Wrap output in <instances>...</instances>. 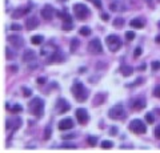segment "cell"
<instances>
[{"label":"cell","mask_w":160,"mask_h":153,"mask_svg":"<svg viewBox=\"0 0 160 153\" xmlns=\"http://www.w3.org/2000/svg\"><path fill=\"white\" fill-rule=\"evenodd\" d=\"M72 95L75 96V98H76L79 103H83L87 100L88 91L80 81H76V83H73V85H72Z\"/></svg>","instance_id":"1"},{"label":"cell","mask_w":160,"mask_h":153,"mask_svg":"<svg viewBox=\"0 0 160 153\" xmlns=\"http://www.w3.org/2000/svg\"><path fill=\"white\" fill-rule=\"evenodd\" d=\"M28 108H29V112H31L33 116H36L39 118L43 117V113H44V101L40 97L32 98V101L29 103Z\"/></svg>","instance_id":"2"},{"label":"cell","mask_w":160,"mask_h":153,"mask_svg":"<svg viewBox=\"0 0 160 153\" xmlns=\"http://www.w3.org/2000/svg\"><path fill=\"white\" fill-rule=\"evenodd\" d=\"M108 117L112 118V120H122V118H126V111H124L123 104H116L115 107H112L108 112Z\"/></svg>","instance_id":"3"},{"label":"cell","mask_w":160,"mask_h":153,"mask_svg":"<svg viewBox=\"0 0 160 153\" xmlns=\"http://www.w3.org/2000/svg\"><path fill=\"white\" fill-rule=\"evenodd\" d=\"M128 128H129V131L133 132V133H136V135H143V133L147 132L146 124H144L142 120H139V118H135V120H132L131 122H129Z\"/></svg>","instance_id":"4"},{"label":"cell","mask_w":160,"mask_h":153,"mask_svg":"<svg viewBox=\"0 0 160 153\" xmlns=\"http://www.w3.org/2000/svg\"><path fill=\"white\" fill-rule=\"evenodd\" d=\"M73 12H75V16H76L79 20H86V19L89 16V9L87 6L84 4H75L73 6Z\"/></svg>","instance_id":"5"},{"label":"cell","mask_w":160,"mask_h":153,"mask_svg":"<svg viewBox=\"0 0 160 153\" xmlns=\"http://www.w3.org/2000/svg\"><path fill=\"white\" fill-rule=\"evenodd\" d=\"M106 43H107V45H108V48H109V51L111 52H116V51L120 49V47H122V41H120L119 36H116V35L107 36Z\"/></svg>","instance_id":"6"},{"label":"cell","mask_w":160,"mask_h":153,"mask_svg":"<svg viewBox=\"0 0 160 153\" xmlns=\"http://www.w3.org/2000/svg\"><path fill=\"white\" fill-rule=\"evenodd\" d=\"M88 51L93 53V55H99V53L103 52V45L99 39H92V40L88 43Z\"/></svg>","instance_id":"7"},{"label":"cell","mask_w":160,"mask_h":153,"mask_svg":"<svg viewBox=\"0 0 160 153\" xmlns=\"http://www.w3.org/2000/svg\"><path fill=\"white\" fill-rule=\"evenodd\" d=\"M76 118L79 121V124H87L88 120H89V116L87 113V109H84V108H79V109H76Z\"/></svg>","instance_id":"8"},{"label":"cell","mask_w":160,"mask_h":153,"mask_svg":"<svg viewBox=\"0 0 160 153\" xmlns=\"http://www.w3.org/2000/svg\"><path fill=\"white\" fill-rule=\"evenodd\" d=\"M58 128L60 131H67V129H71V128H73V121H72V118H63L62 121H59V124H58Z\"/></svg>","instance_id":"9"},{"label":"cell","mask_w":160,"mask_h":153,"mask_svg":"<svg viewBox=\"0 0 160 153\" xmlns=\"http://www.w3.org/2000/svg\"><path fill=\"white\" fill-rule=\"evenodd\" d=\"M8 43L13 45L15 48H22L23 47V37L22 36H16V35H11L8 36Z\"/></svg>","instance_id":"10"},{"label":"cell","mask_w":160,"mask_h":153,"mask_svg":"<svg viewBox=\"0 0 160 153\" xmlns=\"http://www.w3.org/2000/svg\"><path fill=\"white\" fill-rule=\"evenodd\" d=\"M38 26H39V20H38L36 16H29V17H27V20H26V28L28 29V31H32V29L38 28Z\"/></svg>","instance_id":"11"},{"label":"cell","mask_w":160,"mask_h":153,"mask_svg":"<svg viewBox=\"0 0 160 153\" xmlns=\"http://www.w3.org/2000/svg\"><path fill=\"white\" fill-rule=\"evenodd\" d=\"M146 100L144 98H136V100H133L131 103V108L133 111H142L144 107H146Z\"/></svg>","instance_id":"12"},{"label":"cell","mask_w":160,"mask_h":153,"mask_svg":"<svg viewBox=\"0 0 160 153\" xmlns=\"http://www.w3.org/2000/svg\"><path fill=\"white\" fill-rule=\"evenodd\" d=\"M53 7L52 6H46L43 9H42V16L46 19V20H51L53 17Z\"/></svg>","instance_id":"13"},{"label":"cell","mask_w":160,"mask_h":153,"mask_svg":"<svg viewBox=\"0 0 160 153\" xmlns=\"http://www.w3.org/2000/svg\"><path fill=\"white\" fill-rule=\"evenodd\" d=\"M69 108H71V105L67 104L64 98H60V100L58 101V109H59V115H63V113H66L67 111H69Z\"/></svg>","instance_id":"14"},{"label":"cell","mask_w":160,"mask_h":153,"mask_svg":"<svg viewBox=\"0 0 160 153\" xmlns=\"http://www.w3.org/2000/svg\"><path fill=\"white\" fill-rule=\"evenodd\" d=\"M35 59H36V53H35L32 49H27V51L23 53V61L29 63V61H33Z\"/></svg>","instance_id":"15"},{"label":"cell","mask_w":160,"mask_h":153,"mask_svg":"<svg viewBox=\"0 0 160 153\" xmlns=\"http://www.w3.org/2000/svg\"><path fill=\"white\" fill-rule=\"evenodd\" d=\"M106 97H107L106 93H98V95L95 96V98H93V105L98 107L100 104H103L104 100H106Z\"/></svg>","instance_id":"16"},{"label":"cell","mask_w":160,"mask_h":153,"mask_svg":"<svg viewBox=\"0 0 160 153\" xmlns=\"http://www.w3.org/2000/svg\"><path fill=\"white\" fill-rule=\"evenodd\" d=\"M120 72H122V75H123V76L128 77V76H131L132 73H133V68H132V67H129V65H123L122 68H120Z\"/></svg>","instance_id":"17"},{"label":"cell","mask_w":160,"mask_h":153,"mask_svg":"<svg viewBox=\"0 0 160 153\" xmlns=\"http://www.w3.org/2000/svg\"><path fill=\"white\" fill-rule=\"evenodd\" d=\"M28 12H29V8H20V9H18V11H15L12 13V17L13 19H19V17L24 16L26 13H28Z\"/></svg>","instance_id":"18"},{"label":"cell","mask_w":160,"mask_h":153,"mask_svg":"<svg viewBox=\"0 0 160 153\" xmlns=\"http://www.w3.org/2000/svg\"><path fill=\"white\" fill-rule=\"evenodd\" d=\"M129 26H131L132 28H143L144 27V22L140 20V19H133V20L129 22Z\"/></svg>","instance_id":"19"},{"label":"cell","mask_w":160,"mask_h":153,"mask_svg":"<svg viewBox=\"0 0 160 153\" xmlns=\"http://www.w3.org/2000/svg\"><path fill=\"white\" fill-rule=\"evenodd\" d=\"M43 36L42 35H35V36H32L31 37V43L33 44V45H40V44L43 43Z\"/></svg>","instance_id":"20"},{"label":"cell","mask_w":160,"mask_h":153,"mask_svg":"<svg viewBox=\"0 0 160 153\" xmlns=\"http://www.w3.org/2000/svg\"><path fill=\"white\" fill-rule=\"evenodd\" d=\"M6 108H7V109L11 112V113H16V112H22V111H23V108L20 107V105H18V104L13 105V107H9V104H6Z\"/></svg>","instance_id":"21"},{"label":"cell","mask_w":160,"mask_h":153,"mask_svg":"<svg viewBox=\"0 0 160 153\" xmlns=\"http://www.w3.org/2000/svg\"><path fill=\"white\" fill-rule=\"evenodd\" d=\"M124 17H116L113 20V26L116 27V28H123V26H124Z\"/></svg>","instance_id":"22"},{"label":"cell","mask_w":160,"mask_h":153,"mask_svg":"<svg viewBox=\"0 0 160 153\" xmlns=\"http://www.w3.org/2000/svg\"><path fill=\"white\" fill-rule=\"evenodd\" d=\"M79 33L82 36H89L91 35V28H88V27H82L79 29Z\"/></svg>","instance_id":"23"},{"label":"cell","mask_w":160,"mask_h":153,"mask_svg":"<svg viewBox=\"0 0 160 153\" xmlns=\"http://www.w3.org/2000/svg\"><path fill=\"white\" fill-rule=\"evenodd\" d=\"M79 44H80V41L78 40V39H72V40H71V52L76 51L78 47H79Z\"/></svg>","instance_id":"24"},{"label":"cell","mask_w":160,"mask_h":153,"mask_svg":"<svg viewBox=\"0 0 160 153\" xmlns=\"http://www.w3.org/2000/svg\"><path fill=\"white\" fill-rule=\"evenodd\" d=\"M100 146H102L103 149H109V148H112V146H113V142L106 140V141H102V145H100Z\"/></svg>","instance_id":"25"},{"label":"cell","mask_w":160,"mask_h":153,"mask_svg":"<svg viewBox=\"0 0 160 153\" xmlns=\"http://www.w3.org/2000/svg\"><path fill=\"white\" fill-rule=\"evenodd\" d=\"M87 142H88L89 146H95V145H96V142H98V140H96V137L89 136V137H87Z\"/></svg>","instance_id":"26"},{"label":"cell","mask_w":160,"mask_h":153,"mask_svg":"<svg viewBox=\"0 0 160 153\" xmlns=\"http://www.w3.org/2000/svg\"><path fill=\"white\" fill-rule=\"evenodd\" d=\"M151 68H152L153 71H158V69H160V61H158V60L152 61V63H151Z\"/></svg>","instance_id":"27"},{"label":"cell","mask_w":160,"mask_h":153,"mask_svg":"<svg viewBox=\"0 0 160 153\" xmlns=\"http://www.w3.org/2000/svg\"><path fill=\"white\" fill-rule=\"evenodd\" d=\"M6 55H7V59H8V60H12L13 56H15V53H13L9 48H6Z\"/></svg>","instance_id":"28"},{"label":"cell","mask_w":160,"mask_h":153,"mask_svg":"<svg viewBox=\"0 0 160 153\" xmlns=\"http://www.w3.org/2000/svg\"><path fill=\"white\" fill-rule=\"evenodd\" d=\"M51 137V127L46 128V132H44V140H48Z\"/></svg>","instance_id":"29"},{"label":"cell","mask_w":160,"mask_h":153,"mask_svg":"<svg viewBox=\"0 0 160 153\" xmlns=\"http://www.w3.org/2000/svg\"><path fill=\"white\" fill-rule=\"evenodd\" d=\"M76 135L75 133H69V135H62V139L63 140H71V139H75Z\"/></svg>","instance_id":"30"},{"label":"cell","mask_w":160,"mask_h":153,"mask_svg":"<svg viewBox=\"0 0 160 153\" xmlns=\"http://www.w3.org/2000/svg\"><path fill=\"white\" fill-rule=\"evenodd\" d=\"M126 39H127V40H129V41L133 40V39H135V33H133L132 31H128V32H126Z\"/></svg>","instance_id":"31"},{"label":"cell","mask_w":160,"mask_h":153,"mask_svg":"<svg viewBox=\"0 0 160 153\" xmlns=\"http://www.w3.org/2000/svg\"><path fill=\"white\" fill-rule=\"evenodd\" d=\"M146 120H147L148 124H153L155 118H153V116L151 115V113H147V115H146Z\"/></svg>","instance_id":"32"},{"label":"cell","mask_w":160,"mask_h":153,"mask_svg":"<svg viewBox=\"0 0 160 153\" xmlns=\"http://www.w3.org/2000/svg\"><path fill=\"white\" fill-rule=\"evenodd\" d=\"M23 95L26 96V97H29L32 95V92H31V89L29 88H26V87H23Z\"/></svg>","instance_id":"33"},{"label":"cell","mask_w":160,"mask_h":153,"mask_svg":"<svg viewBox=\"0 0 160 153\" xmlns=\"http://www.w3.org/2000/svg\"><path fill=\"white\" fill-rule=\"evenodd\" d=\"M152 93H153V96H155V97H159V98H160V85L155 87V88H153V92H152Z\"/></svg>","instance_id":"34"},{"label":"cell","mask_w":160,"mask_h":153,"mask_svg":"<svg viewBox=\"0 0 160 153\" xmlns=\"http://www.w3.org/2000/svg\"><path fill=\"white\" fill-rule=\"evenodd\" d=\"M63 29L64 31H71L72 29V23H63Z\"/></svg>","instance_id":"35"},{"label":"cell","mask_w":160,"mask_h":153,"mask_svg":"<svg viewBox=\"0 0 160 153\" xmlns=\"http://www.w3.org/2000/svg\"><path fill=\"white\" fill-rule=\"evenodd\" d=\"M63 20H64V23H72V17L69 16V15L64 13V16H63Z\"/></svg>","instance_id":"36"},{"label":"cell","mask_w":160,"mask_h":153,"mask_svg":"<svg viewBox=\"0 0 160 153\" xmlns=\"http://www.w3.org/2000/svg\"><path fill=\"white\" fill-rule=\"evenodd\" d=\"M153 135H155V137H156V139H159V140H160V125L155 128V131H153Z\"/></svg>","instance_id":"37"},{"label":"cell","mask_w":160,"mask_h":153,"mask_svg":"<svg viewBox=\"0 0 160 153\" xmlns=\"http://www.w3.org/2000/svg\"><path fill=\"white\" fill-rule=\"evenodd\" d=\"M62 148H64V149H68V148H71V149H76V145L75 144H67L66 142V144L62 145Z\"/></svg>","instance_id":"38"},{"label":"cell","mask_w":160,"mask_h":153,"mask_svg":"<svg viewBox=\"0 0 160 153\" xmlns=\"http://www.w3.org/2000/svg\"><path fill=\"white\" fill-rule=\"evenodd\" d=\"M140 55H142V48L138 47L136 49H135V53H133V57H139Z\"/></svg>","instance_id":"39"},{"label":"cell","mask_w":160,"mask_h":153,"mask_svg":"<svg viewBox=\"0 0 160 153\" xmlns=\"http://www.w3.org/2000/svg\"><path fill=\"white\" fill-rule=\"evenodd\" d=\"M93 4H95V7L96 8H102V0H93Z\"/></svg>","instance_id":"40"},{"label":"cell","mask_w":160,"mask_h":153,"mask_svg":"<svg viewBox=\"0 0 160 153\" xmlns=\"http://www.w3.org/2000/svg\"><path fill=\"white\" fill-rule=\"evenodd\" d=\"M36 83L40 84V85H43V84L46 83V79H44V77H39V79H36Z\"/></svg>","instance_id":"41"},{"label":"cell","mask_w":160,"mask_h":153,"mask_svg":"<svg viewBox=\"0 0 160 153\" xmlns=\"http://www.w3.org/2000/svg\"><path fill=\"white\" fill-rule=\"evenodd\" d=\"M100 17H102L104 22H108V20H109V16H108L107 13H102V15H100Z\"/></svg>","instance_id":"42"},{"label":"cell","mask_w":160,"mask_h":153,"mask_svg":"<svg viewBox=\"0 0 160 153\" xmlns=\"http://www.w3.org/2000/svg\"><path fill=\"white\" fill-rule=\"evenodd\" d=\"M8 69H11L12 72H18L19 67H18V65H9V67H8Z\"/></svg>","instance_id":"43"},{"label":"cell","mask_w":160,"mask_h":153,"mask_svg":"<svg viewBox=\"0 0 160 153\" xmlns=\"http://www.w3.org/2000/svg\"><path fill=\"white\" fill-rule=\"evenodd\" d=\"M20 28H22V27H20L19 24H12V26H11V29H13V31H19Z\"/></svg>","instance_id":"44"},{"label":"cell","mask_w":160,"mask_h":153,"mask_svg":"<svg viewBox=\"0 0 160 153\" xmlns=\"http://www.w3.org/2000/svg\"><path fill=\"white\" fill-rule=\"evenodd\" d=\"M116 132H118V129H116V128H115V127H113V128H111V135H115V133H116Z\"/></svg>","instance_id":"45"},{"label":"cell","mask_w":160,"mask_h":153,"mask_svg":"<svg viewBox=\"0 0 160 153\" xmlns=\"http://www.w3.org/2000/svg\"><path fill=\"white\" fill-rule=\"evenodd\" d=\"M79 72H80V73H84V72H86V67H82V68L79 69Z\"/></svg>","instance_id":"46"},{"label":"cell","mask_w":160,"mask_h":153,"mask_svg":"<svg viewBox=\"0 0 160 153\" xmlns=\"http://www.w3.org/2000/svg\"><path fill=\"white\" fill-rule=\"evenodd\" d=\"M140 71H143V69H146V64H143V65H140V68H139Z\"/></svg>","instance_id":"47"},{"label":"cell","mask_w":160,"mask_h":153,"mask_svg":"<svg viewBox=\"0 0 160 153\" xmlns=\"http://www.w3.org/2000/svg\"><path fill=\"white\" fill-rule=\"evenodd\" d=\"M155 41H156V43H160V35H159L156 39H155Z\"/></svg>","instance_id":"48"},{"label":"cell","mask_w":160,"mask_h":153,"mask_svg":"<svg viewBox=\"0 0 160 153\" xmlns=\"http://www.w3.org/2000/svg\"><path fill=\"white\" fill-rule=\"evenodd\" d=\"M60 2H66V0H60Z\"/></svg>","instance_id":"49"},{"label":"cell","mask_w":160,"mask_h":153,"mask_svg":"<svg viewBox=\"0 0 160 153\" xmlns=\"http://www.w3.org/2000/svg\"><path fill=\"white\" fill-rule=\"evenodd\" d=\"M159 27H160V23H159Z\"/></svg>","instance_id":"50"}]
</instances>
